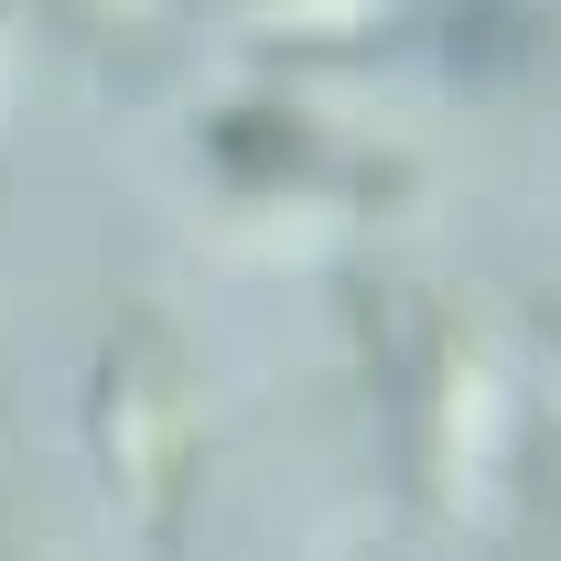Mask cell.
<instances>
[{
  "label": "cell",
  "mask_w": 561,
  "mask_h": 561,
  "mask_svg": "<svg viewBox=\"0 0 561 561\" xmlns=\"http://www.w3.org/2000/svg\"><path fill=\"white\" fill-rule=\"evenodd\" d=\"M108 454H119V486L162 518L173 486H184V454H195V411H184V389H173L162 356L119 367V389H108Z\"/></svg>",
  "instance_id": "cell-1"
}]
</instances>
